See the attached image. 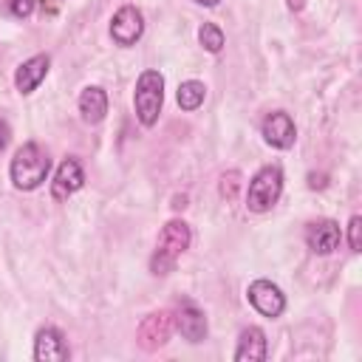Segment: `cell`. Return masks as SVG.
I'll use <instances>...</instances> for the list:
<instances>
[{
  "label": "cell",
  "instance_id": "obj_1",
  "mask_svg": "<svg viewBox=\"0 0 362 362\" xmlns=\"http://www.w3.org/2000/svg\"><path fill=\"white\" fill-rule=\"evenodd\" d=\"M189 240H192L189 226H187L181 218L167 221V223L161 226V232H158L156 252H153V257H150V272H153L156 277L170 274V272L175 269L178 257H181V255L189 249Z\"/></svg>",
  "mask_w": 362,
  "mask_h": 362
},
{
  "label": "cell",
  "instance_id": "obj_2",
  "mask_svg": "<svg viewBox=\"0 0 362 362\" xmlns=\"http://www.w3.org/2000/svg\"><path fill=\"white\" fill-rule=\"evenodd\" d=\"M51 170V158L48 153L37 144V141H25L14 158H11V167H8V175H11V184L17 189H37L45 175Z\"/></svg>",
  "mask_w": 362,
  "mask_h": 362
},
{
  "label": "cell",
  "instance_id": "obj_3",
  "mask_svg": "<svg viewBox=\"0 0 362 362\" xmlns=\"http://www.w3.org/2000/svg\"><path fill=\"white\" fill-rule=\"evenodd\" d=\"M164 105V76L153 68L141 71L136 79V90H133V107H136V119L144 127H153L158 122Z\"/></svg>",
  "mask_w": 362,
  "mask_h": 362
},
{
  "label": "cell",
  "instance_id": "obj_4",
  "mask_svg": "<svg viewBox=\"0 0 362 362\" xmlns=\"http://www.w3.org/2000/svg\"><path fill=\"white\" fill-rule=\"evenodd\" d=\"M280 192H283V170L277 164H269V167H260L252 181H249V189H246V206L252 212H269L277 201H280Z\"/></svg>",
  "mask_w": 362,
  "mask_h": 362
},
{
  "label": "cell",
  "instance_id": "obj_5",
  "mask_svg": "<svg viewBox=\"0 0 362 362\" xmlns=\"http://www.w3.org/2000/svg\"><path fill=\"white\" fill-rule=\"evenodd\" d=\"M170 334H173V314L161 308V311H150V314L139 322V328H136V342H139L141 351H158L161 345H167Z\"/></svg>",
  "mask_w": 362,
  "mask_h": 362
},
{
  "label": "cell",
  "instance_id": "obj_6",
  "mask_svg": "<svg viewBox=\"0 0 362 362\" xmlns=\"http://www.w3.org/2000/svg\"><path fill=\"white\" fill-rule=\"evenodd\" d=\"M246 300L252 303V308L257 314H263L269 320H274V317H280L286 311V294L272 280H255V283H249Z\"/></svg>",
  "mask_w": 362,
  "mask_h": 362
},
{
  "label": "cell",
  "instance_id": "obj_7",
  "mask_svg": "<svg viewBox=\"0 0 362 362\" xmlns=\"http://www.w3.org/2000/svg\"><path fill=\"white\" fill-rule=\"evenodd\" d=\"M141 34H144V17H141V11L136 6H122L113 14V20H110V37H113V42L122 45V48H130V45H136L141 40Z\"/></svg>",
  "mask_w": 362,
  "mask_h": 362
},
{
  "label": "cell",
  "instance_id": "obj_8",
  "mask_svg": "<svg viewBox=\"0 0 362 362\" xmlns=\"http://www.w3.org/2000/svg\"><path fill=\"white\" fill-rule=\"evenodd\" d=\"M260 133H263V141L274 150H288L297 139V127H294V119L286 113V110H274L263 119L260 124Z\"/></svg>",
  "mask_w": 362,
  "mask_h": 362
},
{
  "label": "cell",
  "instance_id": "obj_9",
  "mask_svg": "<svg viewBox=\"0 0 362 362\" xmlns=\"http://www.w3.org/2000/svg\"><path fill=\"white\" fill-rule=\"evenodd\" d=\"M173 325L187 342H201L206 339V317L192 300H181L173 311Z\"/></svg>",
  "mask_w": 362,
  "mask_h": 362
},
{
  "label": "cell",
  "instance_id": "obj_10",
  "mask_svg": "<svg viewBox=\"0 0 362 362\" xmlns=\"http://www.w3.org/2000/svg\"><path fill=\"white\" fill-rule=\"evenodd\" d=\"M68 356H71L68 339L59 328L45 325L37 331V337H34V359L37 362H65Z\"/></svg>",
  "mask_w": 362,
  "mask_h": 362
},
{
  "label": "cell",
  "instance_id": "obj_11",
  "mask_svg": "<svg viewBox=\"0 0 362 362\" xmlns=\"http://www.w3.org/2000/svg\"><path fill=\"white\" fill-rule=\"evenodd\" d=\"M85 187V170L76 158H65L57 173H54V181H51V195L54 201H68L74 192H79Z\"/></svg>",
  "mask_w": 362,
  "mask_h": 362
},
{
  "label": "cell",
  "instance_id": "obj_12",
  "mask_svg": "<svg viewBox=\"0 0 362 362\" xmlns=\"http://www.w3.org/2000/svg\"><path fill=\"white\" fill-rule=\"evenodd\" d=\"M342 240V232H339V223L331 221V218H320V221H311L305 226V243L314 255H331Z\"/></svg>",
  "mask_w": 362,
  "mask_h": 362
},
{
  "label": "cell",
  "instance_id": "obj_13",
  "mask_svg": "<svg viewBox=\"0 0 362 362\" xmlns=\"http://www.w3.org/2000/svg\"><path fill=\"white\" fill-rule=\"evenodd\" d=\"M48 68H51V57H48V54H37V57L25 59V62L17 68V74H14L17 90H20L23 96H25V93H34V90L40 88V82L48 76Z\"/></svg>",
  "mask_w": 362,
  "mask_h": 362
},
{
  "label": "cell",
  "instance_id": "obj_14",
  "mask_svg": "<svg viewBox=\"0 0 362 362\" xmlns=\"http://www.w3.org/2000/svg\"><path fill=\"white\" fill-rule=\"evenodd\" d=\"M269 354V342L266 334L257 325H249L240 331L238 348H235V362H263Z\"/></svg>",
  "mask_w": 362,
  "mask_h": 362
},
{
  "label": "cell",
  "instance_id": "obj_15",
  "mask_svg": "<svg viewBox=\"0 0 362 362\" xmlns=\"http://www.w3.org/2000/svg\"><path fill=\"white\" fill-rule=\"evenodd\" d=\"M79 113H82V122L99 124L105 119V113H107V93L99 85H88L79 93Z\"/></svg>",
  "mask_w": 362,
  "mask_h": 362
},
{
  "label": "cell",
  "instance_id": "obj_16",
  "mask_svg": "<svg viewBox=\"0 0 362 362\" xmlns=\"http://www.w3.org/2000/svg\"><path fill=\"white\" fill-rule=\"evenodd\" d=\"M204 96H206V88H204V82H198V79L181 82V85H178V93H175L181 110H198V107L204 105Z\"/></svg>",
  "mask_w": 362,
  "mask_h": 362
},
{
  "label": "cell",
  "instance_id": "obj_17",
  "mask_svg": "<svg viewBox=\"0 0 362 362\" xmlns=\"http://www.w3.org/2000/svg\"><path fill=\"white\" fill-rule=\"evenodd\" d=\"M198 42L204 45V51H209V54H221L223 51V31L215 25V23H204L201 28H198Z\"/></svg>",
  "mask_w": 362,
  "mask_h": 362
},
{
  "label": "cell",
  "instance_id": "obj_18",
  "mask_svg": "<svg viewBox=\"0 0 362 362\" xmlns=\"http://www.w3.org/2000/svg\"><path fill=\"white\" fill-rule=\"evenodd\" d=\"M238 187H240V173H238V170H229V173H223V178H221V198H226V201H235V195H238Z\"/></svg>",
  "mask_w": 362,
  "mask_h": 362
},
{
  "label": "cell",
  "instance_id": "obj_19",
  "mask_svg": "<svg viewBox=\"0 0 362 362\" xmlns=\"http://www.w3.org/2000/svg\"><path fill=\"white\" fill-rule=\"evenodd\" d=\"M348 246L351 252H362V218L359 215H351L348 221Z\"/></svg>",
  "mask_w": 362,
  "mask_h": 362
},
{
  "label": "cell",
  "instance_id": "obj_20",
  "mask_svg": "<svg viewBox=\"0 0 362 362\" xmlns=\"http://www.w3.org/2000/svg\"><path fill=\"white\" fill-rule=\"evenodd\" d=\"M34 6H37V0H8V11H11L14 17H20V20L31 17Z\"/></svg>",
  "mask_w": 362,
  "mask_h": 362
},
{
  "label": "cell",
  "instance_id": "obj_21",
  "mask_svg": "<svg viewBox=\"0 0 362 362\" xmlns=\"http://www.w3.org/2000/svg\"><path fill=\"white\" fill-rule=\"evenodd\" d=\"M8 141H11V127L6 119H0V153L8 147Z\"/></svg>",
  "mask_w": 362,
  "mask_h": 362
},
{
  "label": "cell",
  "instance_id": "obj_22",
  "mask_svg": "<svg viewBox=\"0 0 362 362\" xmlns=\"http://www.w3.org/2000/svg\"><path fill=\"white\" fill-rule=\"evenodd\" d=\"M325 184H328V181H325V175H322V173H320V175H317V173H311V175H308V187H311V189H322Z\"/></svg>",
  "mask_w": 362,
  "mask_h": 362
},
{
  "label": "cell",
  "instance_id": "obj_23",
  "mask_svg": "<svg viewBox=\"0 0 362 362\" xmlns=\"http://www.w3.org/2000/svg\"><path fill=\"white\" fill-rule=\"evenodd\" d=\"M187 206V195H175L173 198V209H184Z\"/></svg>",
  "mask_w": 362,
  "mask_h": 362
},
{
  "label": "cell",
  "instance_id": "obj_24",
  "mask_svg": "<svg viewBox=\"0 0 362 362\" xmlns=\"http://www.w3.org/2000/svg\"><path fill=\"white\" fill-rule=\"evenodd\" d=\"M303 6H305V0H288V8H291V11H300Z\"/></svg>",
  "mask_w": 362,
  "mask_h": 362
},
{
  "label": "cell",
  "instance_id": "obj_25",
  "mask_svg": "<svg viewBox=\"0 0 362 362\" xmlns=\"http://www.w3.org/2000/svg\"><path fill=\"white\" fill-rule=\"evenodd\" d=\"M192 3H198V6H206V8H212V6H218L221 0H192Z\"/></svg>",
  "mask_w": 362,
  "mask_h": 362
}]
</instances>
